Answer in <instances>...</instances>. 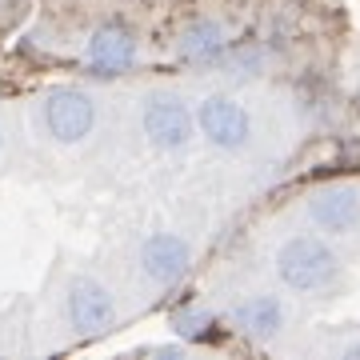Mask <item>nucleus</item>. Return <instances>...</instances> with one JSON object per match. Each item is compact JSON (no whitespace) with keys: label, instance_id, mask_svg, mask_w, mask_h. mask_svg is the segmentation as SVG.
Wrapping results in <instances>:
<instances>
[{"label":"nucleus","instance_id":"f257e3e1","mask_svg":"<svg viewBox=\"0 0 360 360\" xmlns=\"http://www.w3.org/2000/svg\"><path fill=\"white\" fill-rule=\"evenodd\" d=\"M272 269H276V281L288 288V292H324L340 281V257L336 248L316 236V232H296L288 236L276 257H272Z\"/></svg>","mask_w":360,"mask_h":360},{"label":"nucleus","instance_id":"f03ea898","mask_svg":"<svg viewBox=\"0 0 360 360\" xmlns=\"http://www.w3.org/2000/svg\"><path fill=\"white\" fill-rule=\"evenodd\" d=\"M101 104L80 84H56L40 101V129L52 144H84L96 132Z\"/></svg>","mask_w":360,"mask_h":360},{"label":"nucleus","instance_id":"7ed1b4c3","mask_svg":"<svg viewBox=\"0 0 360 360\" xmlns=\"http://www.w3.org/2000/svg\"><path fill=\"white\" fill-rule=\"evenodd\" d=\"M141 132L156 153H184L196 136V112L180 92H148L141 104Z\"/></svg>","mask_w":360,"mask_h":360},{"label":"nucleus","instance_id":"20e7f679","mask_svg":"<svg viewBox=\"0 0 360 360\" xmlns=\"http://www.w3.org/2000/svg\"><path fill=\"white\" fill-rule=\"evenodd\" d=\"M116 316H120V309H116V296L104 288L96 276H89V272H77V276H68L65 284V321L68 328L77 336H104L112 333Z\"/></svg>","mask_w":360,"mask_h":360},{"label":"nucleus","instance_id":"39448f33","mask_svg":"<svg viewBox=\"0 0 360 360\" xmlns=\"http://www.w3.org/2000/svg\"><path fill=\"white\" fill-rule=\"evenodd\" d=\"M196 132L220 153H240L252 141V116L240 101L224 92H212L196 104Z\"/></svg>","mask_w":360,"mask_h":360},{"label":"nucleus","instance_id":"423d86ee","mask_svg":"<svg viewBox=\"0 0 360 360\" xmlns=\"http://www.w3.org/2000/svg\"><path fill=\"white\" fill-rule=\"evenodd\" d=\"M136 60H141V40L129 25L104 20V25L92 28L89 44H84V65H89L92 77H120V72L136 68Z\"/></svg>","mask_w":360,"mask_h":360},{"label":"nucleus","instance_id":"0eeeda50","mask_svg":"<svg viewBox=\"0 0 360 360\" xmlns=\"http://www.w3.org/2000/svg\"><path fill=\"white\" fill-rule=\"evenodd\" d=\"M136 264H141V276L153 288H172L193 269V245L180 232H153V236H144Z\"/></svg>","mask_w":360,"mask_h":360},{"label":"nucleus","instance_id":"6e6552de","mask_svg":"<svg viewBox=\"0 0 360 360\" xmlns=\"http://www.w3.org/2000/svg\"><path fill=\"white\" fill-rule=\"evenodd\" d=\"M304 212H309L316 232H324V236H348V232L360 229V193L352 184L316 188V193L309 196Z\"/></svg>","mask_w":360,"mask_h":360},{"label":"nucleus","instance_id":"1a4fd4ad","mask_svg":"<svg viewBox=\"0 0 360 360\" xmlns=\"http://www.w3.org/2000/svg\"><path fill=\"white\" fill-rule=\"evenodd\" d=\"M284 324H288V309H284L281 296L272 292H252L232 309V328L245 333L248 340H260V345L276 340L284 333Z\"/></svg>","mask_w":360,"mask_h":360},{"label":"nucleus","instance_id":"9d476101","mask_svg":"<svg viewBox=\"0 0 360 360\" xmlns=\"http://www.w3.org/2000/svg\"><path fill=\"white\" fill-rule=\"evenodd\" d=\"M176 52L180 60H188V65H208V60H220L224 52H229V32L220 20H188V25L176 32Z\"/></svg>","mask_w":360,"mask_h":360},{"label":"nucleus","instance_id":"9b49d317","mask_svg":"<svg viewBox=\"0 0 360 360\" xmlns=\"http://www.w3.org/2000/svg\"><path fill=\"white\" fill-rule=\"evenodd\" d=\"M168 324L184 340H208V336H217V316L205 304H184V309H176L168 316Z\"/></svg>","mask_w":360,"mask_h":360},{"label":"nucleus","instance_id":"f8f14e48","mask_svg":"<svg viewBox=\"0 0 360 360\" xmlns=\"http://www.w3.org/2000/svg\"><path fill=\"white\" fill-rule=\"evenodd\" d=\"M340 356H348V360H360V340H348V345H340Z\"/></svg>","mask_w":360,"mask_h":360},{"label":"nucleus","instance_id":"ddd939ff","mask_svg":"<svg viewBox=\"0 0 360 360\" xmlns=\"http://www.w3.org/2000/svg\"><path fill=\"white\" fill-rule=\"evenodd\" d=\"M0 153H4V129H0Z\"/></svg>","mask_w":360,"mask_h":360}]
</instances>
